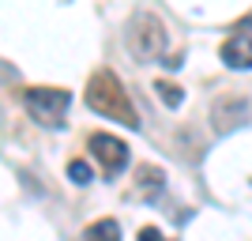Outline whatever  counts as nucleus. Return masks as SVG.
<instances>
[{"mask_svg": "<svg viewBox=\"0 0 252 241\" xmlns=\"http://www.w3.org/2000/svg\"><path fill=\"white\" fill-rule=\"evenodd\" d=\"M83 98H87V105H91L98 117L117 121V125H125V128H139V113H136V105H132V98H128L125 83L117 79V72L98 68V72L87 79Z\"/></svg>", "mask_w": 252, "mask_h": 241, "instance_id": "nucleus-1", "label": "nucleus"}, {"mask_svg": "<svg viewBox=\"0 0 252 241\" xmlns=\"http://www.w3.org/2000/svg\"><path fill=\"white\" fill-rule=\"evenodd\" d=\"M128 53L136 57L139 64H151V61H162L166 57V45H169V31L166 23L151 15V11H139L136 19L128 23V38H125Z\"/></svg>", "mask_w": 252, "mask_h": 241, "instance_id": "nucleus-2", "label": "nucleus"}, {"mask_svg": "<svg viewBox=\"0 0 252 241\" xmlns=\"http://www.w3.org/2000/svg\"><path fill=\"white\" fill-rule=\"evenodd\" d=\"M23 105L27 113L45 128H64V113L72 105V95L64 87H27L23 91Z\"/></svg>", "mask_w": 252, "mask_h": 241, "instance_id": "nucleus-3", "label": "nucleus"}, {"mask_svg": "<svg viewBox=\"0 0 252 241\" xmlns=\"http://www.w3.org/2000/svg\"><path fill=\"white\" fill-rule=\"evenodd\" d=\"M87 147H91V155H94V162L102 166L105 177H117V173L128 166V147H125V139L109 136V132H94V136L87 139Z\"/></svg>", "mask_w": 252, "mask_h": 241, "instance_id": "nucleus-4", "label": "nucleus"}, {"mask_svg": "<svg viewBox=\"0 0 252 241\" xmlns=\"http://www.w3.org/2000/svg\"><path fill=\"white\" fill-rule=\"evenodd\" d=\"M211 121H215V132H233L237 125L249 121V98H241V95L219 98L215 109H211Z\"/></svg>", "mask_w": 252, "mask_h": 241, "instance_id": "nucleus-5", "label": "nucleus"}, {"mask_svg": "<svg viewBox=\"0 0 252 241\" xmlns=\"http://www.w3.org/2000/svg\"><path fill=\"white\" fill-rule=\"evenodd\" d=\"M222 64L233 68V72L252 68V34H245V31L230 34V38L222 42Z\"/></svg>", "mask_w": 252, "mask_h": 241, "instance_id": "nucleus-6", "label": "nucleus"}, {"mask_svg": "<svg viewBox=\"0 0 252 241\" xmlns=\"http://www.w3.org/2000/svg\"><path fill=\"white\" fill-rule=\"evenodd\" d=\"M166 192V173L158 166H136V196L139 200H158Z\"/></svg>", "mask_w": 252, "mask_h": 241, "instance_id": "nucleus-7", "label": "nucleus"}, {"mask_svg": "<svg viewBox=\"0 0 252 241\" xmlns=\"http://www.w3.org/2000/svg\"><path fill=\"white\" fill-rule=\"evenodd\" d=\"M83 241H121V222L117 219H98L83 230Z\"/></svg>", "mask_w": 252, "mask_h": 241, "instance_id": "nucleus-8", "label": "nucleus"}, {"mask_svg": "<svg viewBox=\"0 0 252 241\" xmlns=\"http://www.w3.org/2000/svg\"><path fill=\"white\" fill-rule=\"evenodd\" d=\"M155 91H158V98H162V102H166L169 109H177V105L185 102V91H181L177 83H169V79H158V83H155Z\"/></svg>", "mask_w": 252, "mask_h": 241, "instance_id": "nucleus-9", "label": "nucleus"}, {"mask_svg": "<svg viewBox=\"0 0 252 241\" xmlns=\"http://www.w3.org/2000/svg\"><path fill=\"white\" fill-rule=\"evenodd\" d=\"M68 177H72L75 185H91V162H87V158H72V162H68Z\"/></svg>", "mask_w": 252, "mask_h": 241, "instance_id": "nucleus-10", "label": "nucleus"}, {"mask_svg": "<svg viewBox=\"0 0 252 241\" xmlns=\"http://www.w3.org/2000/svg\"><path fill=\"white\" fill-rule=\"evenodd\" d=\"M136 241H173V238H166V234H162V230H155V226H143Z\"/></svg>", "mask_w": 252, "mask_h": 241, "instance_id": "nucleus-11", "label": "nucleus"}, {"mask_svg": "<svg viewBox=\"0 0 252 241\" xmlns=\"http://www.w3.org/2000/svg\"><path fill=\"white\" fill-rule=\"evenodd\" d=\"M245 27H252V15H249V19H241V23H237V31H245Z\"/></svg>", "mask_w": 252, "mask_h": 241, "instance_id": "nucleus-12", "label": "nucleus"}]
</instances>
